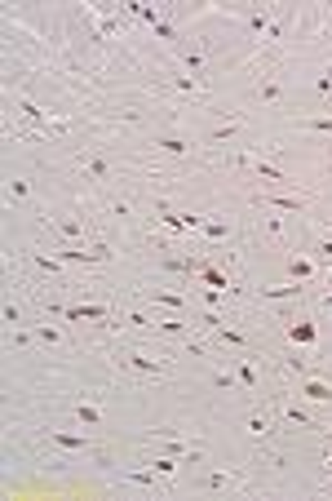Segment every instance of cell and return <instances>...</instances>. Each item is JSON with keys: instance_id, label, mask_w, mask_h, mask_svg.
Here are the masks:
<instances>
[{"instance_id": "1", "label": "cell", "mask_w": 332, "mask_h": 501, "mask_svg": "<svg viewBox=\"0 0 332 501\" xmlns=\"http://www.w3.org/2000/svg\"><path fill=\"white\" fill-rule=\"evenodd\" d=\"M279 417H283V421H292V426H306V430H315V435H328V426H319V421L310 417V413L301 408L297 400H288V395H279Z\"/></svg>"}, {"instance_id": "2", "label": "cell", "mask_w": 332, "mask_h": 501, "mask_svg": "<svg viewBox=\"0 0 332 501\" xmlns=\"http://www.w3.org/2000/svg\"><path fill=\"white\" fill-rule=\"evenodd\" d=\"M292 23H297V9H279V14H274V23L270 27H266V36H261V49H279V45H283V36H288V27Z\"/></svg>"}, {"instance_id": "3", "label": "cell", "mask_w": 332, "mask_h": 501, "mask_svg": "<svg viewBox=\"0 0 332 501\" xmlns=\"http://www.w3.org/2000/svg\"><path fill=\"white\" fill-rule=\"evenodd\" d=\"M49 226L62 235V244H84V235H89V226H84L80 217H66V213H53Z\"/></svg>"}, {"instance_id": "4", "label": "cell", "mask_w": 332, "mask_h": 501, "mask_svg": "<svg viewBox=\"0 0 332 501\" xmlns=\"http://www.w3.org/2000/svg\"><path fill=\"white\" fill-rule=\"evenodd\" d=\"M297 395L310 404H332V382H324V377H297Z\"/></svg>"}, {"instance_id": "5", "label": "cell", "mask_w": 332, "mask_h": 501, "mask_svg": "<svg viewBox=\"0 0 332 501\" xmlns=\"http://www.w3.org/2000/svg\"><path fill=\"white\" fill-rule=\"evenodd\" d=\"M253 204L257 209H274V213H301L306 209V195H253Z\"/></svg>"}, {"instance_id": "6", "label": "cell", "mask_w": 332, "mask_h": 501, "mask_svg": "<svg viewBox=\"0 0 332 501\" xmlns=\"http://www.w3.org/2000/svg\"><path fill=\"white\" fill-rule=\"evenodd\" d=\"M80 173L89 178V182H111L116 169H111V160L102 156V151H89V156H80Z\"/></svg>"}, {"instance_id": "7", "label": "cell", "mask_w": 332, "mask_h": 501, "mask_svg": "<svg viewBox=\"0 0 332 501\" xmlns=\"http://www.w3.org/2000/svg\"><path fill=\"white\" fill-rule=\"evenodd\" d=\"M253 93L266 102V107H279L283 102V84H279V75H270V71H261L257 80H253Z\"/></svg>"}, {"instance_id": "8", "label": "cell", "mask_w": 332, "mask_h": 501, "mask_svg": "<svg viewBox=\"0 0 332 501\" xmlns=\"http://www.w3.org/2000/svg\"><path fill=\"white\" fill-rule=\"evenodd\" d=\"M315 271H319V262L310 258V253H292V258H288V276H292V284H306V280H315Z\"/></svg>"}, {"instance_id": "9", "label": "cell", "mask_w": 332, "mask_h": 501, "mask_svg": "<svg viewBox=\"0 0 332 501\" xmlns=\"http://www.w3.org/2000/svg\"><path fill=\"white\" fill-rule=\"evenodd\" d=\"M261 302H301L306 297V284H270V289H257Z\"/></svg>"}, {"instance_id": "10", "label": "cell", "mask_w": 332, "mask_h": 501, "mask_svg": "<svg viewBox=\"0 0 332 501\" xmlns=\"http://www.w3.org/2000/svg\"><path fill=\"white\" fill-rule=\"evenodd\" d=\"M253 178H266V182H274V186H297V182H292V173H283V169L270 164L266 156H257V169H253Z\"/></svg>"}, {"instance_id": "11", "label": "cell", "mask_w": 332, "mask_h": 501, "mask_svg": "<svg viewBox=\"0 0 332 501\" xmlns=\"http://www.w3.org/2000/svg\"><path fill=\"white\" fill-rule=\"evenodd\" d=\"M151 147L164 151V156H191V151H195L186 138H173V134H155V138H151Z\"/></svg>"}, {"instance_id": "12", "label": "cell", "mask_w": 332, "mask_h": 501, "mask_svg": "<svg viewBox=\"0 0 332 501\" xmlns=\"http://www.w3.org/2000/svg\"><path fill=\"white\" fill-rule=\"evenodd\" d=\"M49 443H58V448H66V452H89L93 448L89 435H66V430H49Z\"/></svg>"}, {"instance_id": "13", "label": "cell", "mask_w": 332, "mask_h": 501, "mask_svg": "<svg viewBox=\"0 0 332 501\" xmlns=\"http://www.w3.org/2000/svg\"><path fill=\"white\" fill-rule=\"evenodd\" d=\"M31 333H36V342H40V346H62V342H66L62 324H49V319H40V324H36Z\"/></svg>"}, {"instance_id": "14", "label": "cell", "mask_w": 332, "mask_h": 501, "mask_svg": "<svg viewBox=\"0 0 332 501\" xmlns=\"http://www.w3.org/2000/svg\"><path fill=\"white\" fill-rule=\"evenodd\" d=\"M288 342H292V346H301V351H310V346H315V324H306V319L288 324Z\"/></svg>"}, {"instance_id": "15", "label": "cell", "mask_w": 332, "mask_h": 501, "mask_svg": "<svg viewBox=\"0 0 332 501\" xmlns=\"http://www.w3.org/2000/svg\"><path fill=\"white\" fill-rule=\"evenodd\" d=\"M235 377H240V386H244L248 395L261 391V377H257V368H253V359H240V364H235Z\"/></svg>"}, {"instance_id": "16", "label": "cell", "mask_w": 332, "mask_h": 501, "mask_svg": "<svg viewBox=\"0 0 332 501\" xmlns=\"http://www.w3.org/2000/svg\"><path fill=\"white\" fill-rule=\"evenodd\" d=\"M213 337H217L222 346H240V351H253V342L240 333V328H231V324H217V328H213Z\"/></svg>"}, {"instance_id": "17", "label": "cell", "mask_w": 332, "mask_h": 501, "mask_svg": "<svg viewBox=\"0 0 332 501\" xmlns=\"http://www.w3.org/2000/svg\"><path fill=\"white\" fill-rule=\"evenodd\" d=\"M240 484V475H226V470H213V475L199 479V488H208V493H226V488Z\"/></svg>"}, {"instance_id": "18", "label": "cell", "mask_w": 332, "mask_h": 501, "mask_svg": "<svg viewBox=\"0 0 332 501\" xmlns=\"http://www.w3.org/2000/svg\"><path fill=\"white\" fill-rule=\"evenodd\" d=\"M244 430H248L253 439H266V435H270V417H266L261 408H253L248 417H244Z\"/></svg>"}, {"instance_id": "19", "label": "cell", "mask_w": 332, "mask_h": 501, "mask_svg": "<svg viewBox=\"0 0 332 501\" xmlns=\"http://www.w3.org/2000/svg\"><path fill=\"white\" fill-rule=\"evenodd\" d=\"M151 302H159V306H168V310H186V302H191V297L168 293V289H151Z\"/></svg>"}, {"instance_id": "20", "label": "cell", "mask_w": 332, "mask_h": 501, "mask_svg": "<svg viewBox=\"0 0 332 501\" xmlns=\"http://www.w3.org/2000/svg\"><path fill=\"white\" fill-rule=\"evenodd\" d=\"M75 417H80V421H84V426H93V430H98V426H102V408H98V404H93V400H84V404H75Z\"/></svg>"}, {"instance_id": "21", "label": "cell", "mask_w": 332, "mask_h": 501, "mask_svg": "<svg viewBox=\"0 0 332 501\" xmlns=\"http://www.w3.org/2000/svg\"><path fill=\"white\" fill-rule=\"evenodd\" d=\"M199 280H204V284H213L217 293H222V289H231V276H226V271H217L213 262H204V271H199Z\"/></svg>"}, {"instance_id": "22", "label": "cell", "mask_w": 332, "mask_h": 501, "mask_svg": "<svg viewBox=\"0 0 332 501\" xmlns=\"http://www.w3.org/2000/svg\"><path fill=\"white\" fill-rule=\"evenodd\" d=\"M155 333H164V337H191V328H186L177 315H168V319H155Z\"/></svg>"}, {"instance_id": "23", "label": "cell", "mask_w": 332, "mask_h": 501, "mask_svg": "<svg viewBox=\"0 0 332 501\" xmlns=\"http://www.w3.org/2000/svg\"><path fill=\"white\" fill-rule=\"evenodd\" d=\"M235 129H240V120H226V125L208 129V138H204V143H208V147H217V143H231V138H235Z\"/></svg>"}, {"instance_id": "24", "label": "cell", "mask_w": 332, "mask_h": 501, "mask_svg": "<svg viewBox=\"0 0 332 501\" xmlns=\"http://www.w3.org/2000/svg\"><path fill=\"white\" fill-rule=\"evenodd\" d=\"M159 470L155 466H151V470H125V479H129V484H138V488H159Z\"/></svg>"}, {"instance_id": "25", "label": "cell", "mask_w": 332, "mask_h": 501, "mask_svg": "<svg viewBox=\"0 0 332 501\" xmlns=\"http://www.w3.org/2000/svg\"><path fill=\"white\" fill-rule=\"evenodd\" d=\"M297 129H306V134H332V116H306V120H297Z\"/></svg>"}, {"instance_id": "26", "label": "cell", "mask_w": 332, "mask_h": 501, "mask_svg": "<svg viewBox=\"0 0 332 501\" xmlns=\"http://www.w3.org/2000/svg\"><path fill=\"white\" fill-rule=\"evenodd\" d=\"M111 217H116V222H133V200L116 195V200H111Z\"/></svg>"}, {"instance_id": "27", "label": "cell", "mask_w": 332, "mask_h": 501, "mask_svg": "<svg viewBox=\"0 0 332 501\" xmlns=\"http://www.w3.org/2000/svg\"><path fill=\"white\" fill-rule=\"evenodd\" d=\"M310 258H315L319 267H332V240H315V249H310Z\"/></svg>"}, {"instance_id": "28", "label": "cell", "mask_w": 332, "mask_h": 501, "mask_svg": "<svg viewBox=\"0 0 332 501\" xmlns=\"http://www.w3.org/2000/svg\"><path fill=\"white\" fill-rule=\"evenodd\" d=\"M199 235H204V240H226L231 226H226V222H204V226H199Z\"/></svg>"}, {"instance_id": "29", "label": "cell", "mask_w": 332, "mask_h": 501, "mask_svg": "<svg viewBox=\"0 0 332 501\" xmlns=\"http://www.w3.org/2000/svg\"><path fill=\"white\" fill-rule=\"evenodd\" d=\"M27 195H31V182L14 178V182H9V200H27Z\"/></svg>"}, {"instance_id": "30", "label": "cell", "mask_w": 332, "mask_h": 501, "mask_svg": "<svg viewBox=\"0 0 332 501\" xmlns=\"http://www.w3.org/2000/svg\"><path fill=\"white\" fill-rule=\"evenodd\" d=\"M261 226H266V231L274 235V240H283V235H288V226H283V217H261Z\"/></svg>"}, {"instance_id": "31", "label": "cell", "mask_w": 332, "mask_h": 501, "mask_svg": "<svg viewBox=\"0 0 332 501\" xmlns=\"http://www.w3.org/2000/svg\"><path fill=\"white\" fill-rule=\"evenodd\" d=\"M5 324H9V328L23 324V306H18V302H9V306H5Z\"/></svg>"}, {"instance_id": "32", "label": "cell", "mask_w": 332, "mask_h": 501, "mask_svg": "<svg viewBox=\"0 0 332 501\" xmlns=\"http://www.w3.org/2000/svg\"><path fill=\"white\" fill-rule=\"evenodd\" d=\"M31 337H36V333H27V328H14V333H9V342H14V346H27Z\"/></svg>"}, {"instance_id": "33", "label": "cell", "mask_w": 332, "mask_h": 501, "mask_svg": "<svg viewBox=\"0 0 332 501\" xmlns=\"http://www.w3.org/2000/svg\"><path fill=\"white\" fill-rule=\"evenodd\" d=\"M261 466H270V470H279V466H283V452H266V457H261Z\"/></svg>"}, {"instance_id": "34", "label": "cell", "mask_w": 332, "mask_h": 501, "mask_svg": "<svg viewBox=\"0 0 332 501\" xmlns=\"http://www.w3.org/2000/svg\"><path fill=\"white\" fill-rule=\"evenodd\" d=\"M204 302H208V306H213V310H217V306H226V297H222V293H217V289H208V293H204Z\"/></svg>"}, {"instance_id": "35", "label": "cell", "mask_w": 332, "mask_h": 501, "mask_svg": "<svg viewBox=\"0 0 332 501\" xmlns=\"http://www.w3.org/2000/svg\"><path fill=\"white\" fill-rule=\"evenodd\" d=\"M324 475H332V452H324Z\"/></svg>"}]
</instances>
